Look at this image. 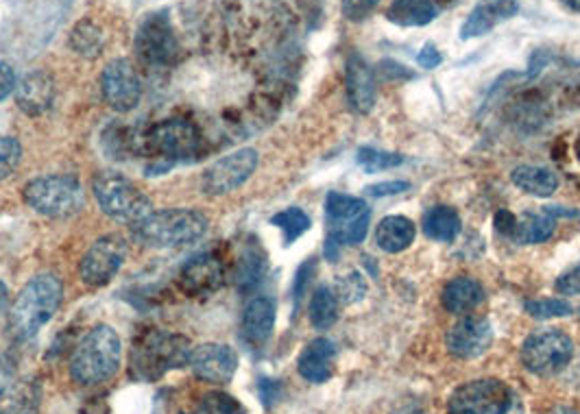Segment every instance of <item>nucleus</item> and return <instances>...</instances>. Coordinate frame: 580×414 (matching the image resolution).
Wrapping results in <instances>:
<instances>
[{"label":"nucleus","mask_w":580,"mask_h":414,"mask_svg":"<svg viewBox=\"0 0 580 414\" xmlns=\"http://www.w3.org/2000/svg\"><path fill=\"white\" fill-rule=\"evenodd\" d=\"M22 162V145L13 136L0 138V182L11 177Z\"/></svg>","instance_id":"nucleus-36"},{"label":"nucleus","mask_w":580,"mask_h":414,"mask_svg":"<svg viewBox=\"0 0 580 414\" xmlns=\"http://www.w3.org/2000/svg\"><path fill=\"white\" fill-rule=\"evenodd\" d=\"M276 327V303L269 297H256L247 303L243 314V338L252 347L269 343Z\"/></svg>","instance_id":"nucleus-24"},{"label":"nucleus","mask_w":580,"mask_h":414,"mask_svg":"<svg viewBox=\"0 0 580 414\" xmlns=\"http://www.w3.org/2000/svg\"><path fill=\"white\" fill-rule=\"evenodd\" d=\"M190 369L197 380L214 387H225L239 371V354L223 343H204L193 347Z\"/></svg>","instance_id":"nucleus-15"},{"label":"nucleus","mask_w":580,"mask_h":414,"mask_svg":"<svg viewBox=\"0 0 580 414\" xmlns=\"http://www.w3.org/2000/svg\"><path fill=\"white\" fill-rule=\"evenodd\" d=\"M210 229V218L190 207H173L151 211L134 225L138 240L155 249H182L199 242Z\"/></svg>","instance_id":"nucleus-2"},{"label":"nucleus","mask_w":580,"mask_h":414,"mask_svg":"<svg viewBox=\"0 0 580 414\" xmlns=\"http://www.w3.org/2000/svg\"><path fill=\"white\" fill-rule=\"evenodd\" d=\"M518 11H520L518 0H480L472 9V13L467 15V20L461 28V37L474 39V37L487 35L489 31L500 26L502 22L518 15Z\"/></svg>","instance_id":"nucleus-21"},{"label":"nucleus","mask_w":580,"mask_h":414,"mask_svg":"<svg viewBox=\"0 0 580 414\" xmlns=\"http://www.w3.org/2000/svg\"><path fill=\"white\" fill-rule=\"evenodd\" d=\"M347 101L353 112L369 114L375 105V79L369 64L356 53L347 61Z\"/></svg>","instance_id":"nucleus-23"},{"label":"nucleus","mask_w":580,"mask_h":414,"mask_svg":"<svg viewBox=\"0 0 580 414\" xmlns=\"http://www.w3.org/2000/svg\"><path fill=\"white\" fill-rule=\"evenodd\" d=\"M511 182L526 195L546 199L553 197L559 188V180L550 169L544 166H518L511 173Z\"/></svg>","instance_id":"nucleus-29"},{"label":"nucleus","mask_w":580,"mask_h":414,"mask_svg":"<svg viewBox=\"0 0 580 414\" xmlns=\"http://www.w3.org/2000/svg\"><path fill=\"white\" fill-rule=\"evenodd\" d=\"M338 321V297L332 288L321 286L310 299V323L314 330H329Z\"/></svg>","instance_id":"nucleus-31"},{"label":"nucleus","mask_w":580,"mask_h":414,"mask_svg":"<svg viewBox=\"0 0 580 414\" xmlns=\"http://www.w3.org/2000/svg\"><path fill=\"white\" fill-rule=\"evenodd\" d=\"M548 414H579L577 411H570V409H557V411H553V413Z\"/></svg>","instance_id":"nucleus-46"},{"label":"nucleus","mask_w":580,"mask_h":414,"mask_svg":"<svg viewBox=\"0 0 580 414\" xmlns=\"http://www.w3.org/2000/svg\"><path fill=\"white\" fill-rule=\"evenodd\" d=\"M410 188L408 182H382V184H373L367 188V195L373 199H382V197H393V195H402Z\"/></svg>","instance_id":"nucleus-40"},{"label":"nucleus","mask_w":580,"mask_h":414,"mask_svg":"<svg viewBox=\"0 0 580 414\" xmlns=\"http://www.w3.org/2000/svg\"><path fill=\"white\" fill-rule=\"evenodd\" d=\"M448 413L524 414V404L518 391L502 380H474L450 395Z\"/></svg>","instance_id":"nucleus-8"},{"label":"nucleus","mask_w":580,"mask_h":414,"mask_svg":"<svg viewBox=\"0 0 580 414\" xmlns=\"http://www.w3.org/2000/svg\"><path fill=\"white\" fill-rule=\"evenodd\" d=\"M526 314H531L533 319L540 321H548V319H561V317H570L572 314V306L564 299H535V301H526L524 303Z\"/></svg>","instance_id":"nucleus-34"},{"label":"nucleus","mask_w":580,"mask_h":414,"mask_svg":"<svg viewBox=\"0 0 580 414\" xmlns=\"http://www.w3.org/2000/svg\"><path fill=\"white\" fill-rule=\"evenodd\" d=\"M129 246L120 233L101 235L83 255L79 264V277L90 288L107 286L127 260Z\"/></svg>","instance_id":"nucleus-11"},{"label":"nucleus","mask_w":580,"mask_h":414,"mask_svg":"<svg viewBox=\"0 0 580 414\" xmlns=\"http://www.w3.org/2000/svg\"><path fill=\"white\" fill-rule=\"evenodd\" d=\"M380 4V0H343V15L351 22H360L364 20L375 7Z\"/></svg>","instance_id":"nucleus-38"},{"label":"nucleus","mask_w":580,"mask_h":414,"mask_svg":"<svg viewBox=\"0 0 580 414\" xmlns=\"http://www.w3.org/2000/svg\"><path fill=\"white\" fill-rule=\"evenodd\" d=\"M555 288H557L559 295H568V297H577V295H580V264L579 266H575V268H570L568 273H564L557 279Z\"/></svg>","instance_id":"nucleus-39"},{"label":"nucleus","mask_w":580,"mask_h":414,"mask_svg":"<svg viewBox=\"0 0 580 414\" xmlns=\"http://www.w3.org/2000/svg\"><path fill=\"white\" fill-rule=\"evenodd\" d=\"M61 299L63 284L55 273H39L31 277L9 310V330L13 338H33L57 314Z\"/></svg>","instance_id":"nucleus-1"},{"label":"nucleus","mask_w":580,"mask_h":414,"mask_svg":"<svg viewBox=\"0 0 580 414\" xmlns=\"http://www.w3.org/2000/svg\"><path fill=\"white\" fill-rule=\"evenodd\" d=\"M393 414H424V411L419 406H415V404H404Z\"/></svg>","instance_id":"nucleus-44"},{"label":"nucleus","mask_w":580,"mask_h":414,"mask_svg":"<svg viewBox=\"0 0 580 414\" xmlns=\"http://www.w3.org/2000/svg\"><path fill=\"white\" fill-rule=\"evenodd\" d=\"M575 358V343L559 330H544L522 345V365L535 376L561 373Z\"/></svg>","instance_id":"nucleus-10"},{"label":"nucleus","mask_w":580,"mask_h":414,"mask_svg":"<svg viewBox=\"0 0 580 414\" xmlns=\"http://www.w3.org/2000/svg\"><path fill=\"white\" fill-rule=\"evenodd\" d=\"M415 222L406 216H386L375 227V244L384 253H402L415 242Z\"/></svg>","instance_id":"nucleus-26"},{"label":"nucleus","mask_w":580,"mask_h":414,"mask_svg":"<svg viewBox=\"0 0 580 414\" xmlns=\"http://www.w3.org/2000/svg\"><path fill=\"white\" fill-rule=\"evenodd\" d=\"M439 13L434 0H393L386 9V20L397 26H426Z\"/></svg>","instance_id":"nucleus-27"},{"label":"nucleus","mask_w":580,"mask_h":414,"mask_svg":"<svg viewBox=\"0 0 580 414\" xmlns=\"http://www.w3.org/2000/svg\"><path fill=\"white\" fill-rule=\"evenodd\" d=\"M260 156L256 149H239L221 160H217L201 177V188L206 195L221 197L239 191L256 173Z\"/></svg>","instance_id":"nucleus-12"},{"label":"nucleus","mask_w":580,"mask_h":414,"mask_svg":"<svg viewBox=\"0 0 580 414\" xmlns=\"http://www.w3.org/2000/svg\"><path fill=\"white\" fill-rule=\"evenodd\" d=\"M260 395H263L265 406L276 404L280 398V384H276V380H263L260 382Z\"/></svg>","instance_id":"nucleus-43"},{"label":"nucleus","mask_w":580,"mask_h":414,"mask_svg":"<svg viewBox=\"0 0 580 414\" xmlns=\"http://www.w3.org/2000/svg\"><path fill=\"white\" fill-rule=\"evenodd\" d=\"M190 354L193 347L188 338L153 330L144 334L140 341H136L131 356V371L138 380L153 382L173 369L186 367L190 363Z\"/></svg>","instance_id":"nucleus-4"},{"label":"nucleus","mask_w":580,"mask_h":414,"mask_svg":"<svg viewBox=\"0 0 580 414\" xmlns=\"http://www.w3.org/2000/svg\"><path fill=\"white\" fill-rule=\"evenodd\" d=\"M327 214V242L325 255L334 260L343 244H360L369 233L371 211L362 199L329 193L325 199Z\"/></svg>","instance_id":"nucleus-7"},{"label":"nucleus","mask_w":580,"mask_h":414,"mask_svg":"<svg viewBox=\"0 0 580 414\" xmlns=\"http://www.w3.org/2000/svg\"><path fill=\"white\" fill-rule=\"evenodd\" d=\"M39 413V389L28 378H18L9 356H0V414Z\"/></svg>","instance_id":"nucleus-17"},{"label":"nucleus","mask_w":580,"mask_h":414,"mask_svg":"<svg viewBox=\"0 0 580 414\" xmlns=\"http://www.w3.org/2000/svg\"><path fill=\"white\" fill-rule=\"evenodd\" d=\"M336 345L329 338H314L299 354L297 371L310 384H325L334 376Z\"/></svg>","instance_id":"nucleus-22"},{"label":"nucleus","mask_w":580,"mask_h":414,"mask_svg":"<svg viewBox=\"0 0 580 414\" xmlns=\"http://www.w3.org/2000/svg\"><path fill=\"white\" fill-rule=\"evenodd\" d=\"M356 160L367 173H380V171L397 169L406 162V158L399 153H386V151H378V149H369V147H362L358 151Z\"/></svg>","instance_id":"nucleus-33"},{"label":"nucleus","mask_w":580,"mask_h":414,"mask_svg":"<svg viewBox=\"0 0 580 414\" xmlns=\"http://www.w3.org/2000/svg\"><path fill=\"white\" fill-rule=\"evenodd\" d=\"M53 101H55V81L44 70H33L24 74L22 81H18L15 85V103L31 118L44 116L53 107Z\"/></svg>","instance_id":"nucleus-19"},{"label":"nucleus","mask_w":580,"mask_h":414,"mask_svg":"<svg viewBox=\"0 0 580 414\" xmlns=\"http://www.w3.org/2000/svg\"><path fill=\"white\" fill-rule=\"evenodd\" d=\"M177 284L186 295L193 297L212 295L225 284V266L214 255H197L182 266Z\"/></svg>","instance_id":"nucleus-18"},{"label":"nucleus","mask_w":580,"mask_h":414,"mask_svg":"<svg viewBox=\"0 0 580 414\" xmlns=\"http://www.w3.org/2000/svg\"><path fill=\"white\" fill-rule=\"evenodd\" d=\"M101 94L105 103L120 114H127L140 105L142 81L136 66L129 59H114L103 68Z\"/></svg>","instance_id":"nucleus-14"},{"label":"nucleus","mask_w":580,"mask_h":414,"mask_svg":"<svg viewBox=\"0 0 580 414\" xmlns=\"http://www.w3.org/2000/svg\"><path fill=\"white\" fill-rule=\"evenodd\" d=\"M92 193L98 207L118 222L136 225L153 211L151 199L120 173H98L92 182Z\"/></svg>","instance_id":"nucleus-6"},{"label":"nucleus","mask_w":580,"mask_h":414,"mask_svg":"<svg viewBox=\"0 0 580 414\" xmlns=\"http://www.w3.org/2000/svg\"><path fill=\"white\" fill-rule=\"evenodd\" d=\"M103 44H105L103 28L90 18L79 20L70 31V46L81 57H88V59L98 57L103 50Z\"/></svg>","instance_id":"nucleus-30"},{"label":"nucleus","mask_w":580,"mask_h":414,"mask_svg":"<svg viewBox=\"0 0 580 414\" xmlns=\"http://www.w3.org/2000/svg\"><path fill=\"white\" fill-rule=\"evenodd\" d=\"M15 72L13 68L0 59V101H4L7 96H11L15 92Z\"/></svg>","instance_id":"nucleus-41"},{"label":"nucleus","mask_w":580,"mask_h":414,"mask_svg":"<svg viewBox=\"0 0 580 414\" xmlns=\"http://www.w3.org/2000/svg\"><path fill=\"white\" fill-rule=\"evenodd\" d=\"M134 44L138 57L149 66H169L179 50L173 22L164 11L149 13L140 22Z\"/></svg>","instance_id":"nucleus-13"},{"label":"nucleus","mask_w":580,"mask_h":414,"mask_svg":"<svg viewBox=\"0 0 580 414\" xmlns=\"http://www.w3.org/2000/svg\"><path fill=\"white\" fill-rule=\"evenodd\" d=\"M199 414H245V409L225 393H210L204 398Z\"/></svg>","instance_id":"nucleus-37"},{"label":"nucleus","mask_w":580,"mask_h":414,"mask_svg":"<svg viewBox=\"0 0 580 414\" xmlns=\"http://www.w3.org/2000/svg\"><path fill=\"white\" fill-rule=\"evenodd\" d=\"M564 216H580L579 211H570L566 207L548 206L522 214L515 218V227L511 231V238L518 240L520 244H540L546 242L557 227V220Z\"/></svg>","instance_id":"nucleus-20"},{"label":"nucleus","mask_w":580,"mask_h":414,"mask_svg":"<svg viewBox=\"0 0 580 414\" xmlns=\"http://www.w3.org/2000/svg\"><path fill=\"white\" fill-rule=\"evenodd\" d=\"M123 360V343L112 325H96L79 343L70 360V376L81 387H96L116 376Z\"/></svg>","instance_id":"nucleus-3"},{"label":"nucleus","mask_w":580,"mask_h":414,"mask_svg":"<svg viewBox=\"0 0 580 414\" xmlns=\"http://www.w3.org/2000/svg\"><path fill=\"white\" fill-rule=\"evenodd\" d=\"M424 233L437 242H454L461 233V216L454 207L434 206L426 209L421 218Z\"/></svg>","instance_id":"nucleus-28"},{"label":"nucleus","mask_w":580,"mask_h":414,"mask_svg":"<svg viewBox=\"0 0 580 414\" xmlns=\"http://www.w3.org/2000/svg\"><path fill=\"white\" fill-rule=\"evenodd\" d=\"M483 299H485L483 286L476 279L465 277V275L448 281L443 292H441V303L452 314L472 312L474 308H478L483 303Z\"/></svg>","instance_id":"nucleus-25"},{"label":"nucleus","mask_w":580,"mask_h":414,"mask_svg":"<svg viewBox=\"0 0 580 414\" xmlns=\"http://www.w3.org/2000/svg\"><path fill=\"white\" fill-rule=\"evenodd\" d=\"M417 61H419L421 68L432 70V68H437V66L443 61V55H441V50H437L434 44H426V46L421 48V53L417 55Z\"/></svg>","instance_id":"nucleus-42"},{"label":"nucleus","mask_w":580,"mask_h":414,"mask_svg":"<svg viewBox=\"0 0 580 414\" xmlns=\"http://www.w3.org/2000/svg\"><path fill=\"white\" fill-rule=\"evenodd\" d=\"M568 9H572V11H577V13H580V0H561Z\"/></svg>","instance_id":"nucleus-45"},{"label":"nucleus","mask_w":580,"mask_h":414,"mask_svg":"<svg viewBox=\"0 0 580 414\" xmlns=\"http://www.w3.org/2000/svg\"><path fill=\"white\" fill-rule=\"evenodd\" d=\"M271 225L285 233V244H292L312 227V220L301 207H287L271 218Z\"/></svg>","instance_id":"nucleus-32"},{"label":"nucleus","mask_w":580,"mask_h":414,"mask_svg":"<svg viewBox=\"0 0 580 414\" xmlns=\"http://www.w3.org/2000/svg\"><path fill=\"white\" fill-rule=\"evenodd\" d=\"M142 147L149 156L175 162H190L201 153V134L190 120L169 118L153 125L142 136Z\"/></svg>","instance_id":"nucleus-9"},{"label":"nucleus","mask_w":580,"mask_h":414,"mask_svg":"<svg viewBox=\"0 0 580 414\" xmlns=\"http://www.w3.org/2000/svg\"><path fill=\"white\" fill-rule=\"evenodd\" d=\"M336 297L338 301L351 306V303H358L364 299L367 295V281L362 279L360 273H347L343 275L338 281H336Z\"/></svg>","instance_id":"nucleus-35"},{"label":"nucleus","mask_w":580,"mask_h":414,"mask_svg":"<svg viewBox=\"0 0 580 414\" xmlns=\"http://www.w3.org/2000/svg\"><path fill=\"white\" fill-rule=\"evenodd\" d=\"M24 204L46 218H70L85 207V191L70 175H44L22 191Z\"/></svg>","instance_id":"nucleus-5"},{"label":"nucleus","mask_w":580,"mask_h":414,"mask_svg":"<svg viewBox=\"0 0 580 414\" xmlns=\"http://www.w3.org/2000/svg\"><path fill=\"white\" fill-rule=\"evenodd\" d=\"M494 343V325L485 317H465L448 332L445 345L454 358L474 360L489 352Z\"/></svg>","instance_id":"nucleus-16"}]
</instances>
